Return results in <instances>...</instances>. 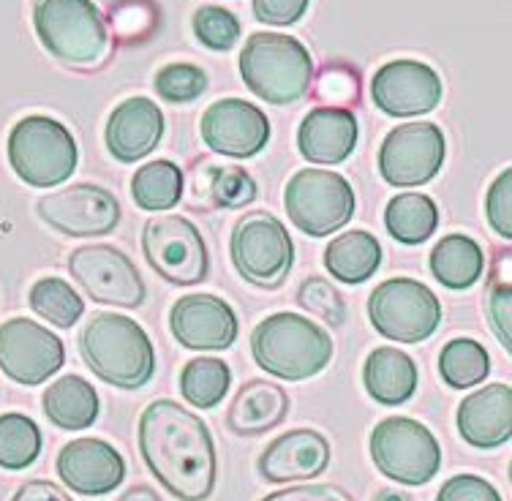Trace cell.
<instances>
[{
  "label": "cell",
  "instance_id": "1",
  "mask_svg": "<svg viewBox=\"0 0 512 501\" xmlns=\"http://www.w3.org/2000/svg\"><path fill=\"white\" fill-rule=\"evenodd\" d=\"M139 452L150 474L180 501H205L216 491V444L197 414L158 398L139 417Z\"/></svg>",
  "mask_w": 512,
  "mask_h": 501
},
{
  "label": "cell",
  "instance_id": "2",
  "mask_svg": "<svg viewBox=\"0 0 512 501\" xmlns=\"http://www.w3.org/2000/svg\"><path fill=\"white\" fill-rule=\"evenodd\" d=\"M82 360L101 382L139 390L153 379L156 352L150 335L123 314H96L79 335Z\"/></svg>",
  "mask_w": 512,
  "mask_h": 501
},
{
  "label": "cell",
  "instance_id": "3",
  "mask_svg": "<svg viewBox=\"0 0 512 501\" xmlns=\"http://www.w3.org/2000/svg\"><path fill=\"white\" fill-rule=\"evenodd\" d=\"M256 365L281 382H306L325 371L333 360V338L306 316L273 314L251 333Z\"/></svg>",
  "mask_w": 512,
  "mask_h": 501
},
{
  "label": "cell",
  "instance_id": "4",
  "mask_svg": "<svg viewBox=\"0 0 512 501\" xmlns=\"http://www.w3.org/2000/svg\"><path fill=\"white\" fill-rule=\"evenodd\" d=\"M240 77L256 99L286 107L308 93L314 60L286 33H254L240 52Z\"/></svg>",
  "mask_w": 512,
  "mask_h": 501
},
{
  "label": "cell",
  "instance_id": "5",
  "mask_svg": "<svg viewBox=\"0 0 512 501\" xmlns=\"http://www.w3.org/2000/svg\"><path fill=\"white\" fill-rule=\"evenodd\" d=\"M33 25L52 58L71 69H96L109 55V28L93 0H36Z\"/></svg>",
  "mask_w": 512,
  "mask_h": 501
},
{
  "label": "cell",
  "instance_id": "6",
  "mask_svg": "<svg viewBox=\"0 0 512 501\" xmlns=\"http://www.w3.org/2000/svg\"><path fill=\"white\" fill-rule=\"evenodd\" d=\"M9 164L22 183L52 188L66 183L77 172L79 148L60 120L28 115L11 128Z\"/></svg>",
  "mask_w": 512,
  "mask_h": 501
},
{
  "label": "cell",
  "instance_id": "7",
  "mask_svg": "<svg viewBox=\"0 0 512 501\" xmlns=\"http://www.w3.org/2000/svg\"><path fill=\"white\" fill-rule=\"evenodd\" d=\"M232 265L248 284L278 289L295 267V243L276 216L254 210L235 224L229 240Z\"/></svg>",
  "mask_w": 512,
  "mask_h": 501
},
{
  "label": "cell",
  "instance_id": "8",
  "mask_svg": "<svg viewBox=\"0 0 512 501\" xmlns=\"http://www.w3.org/2000/svg\"><path fill=\"white\" fill-rule=\"evenodd\" d=\"M289 221L311 237H327L355 216V191L349 180L330 169L308 167L289 177L284 188Z\"/></svg>",
  "mask_w": 512,
  "mask_h": 501
},
{
  "label": "cell",
  "instance_id": "9",
  "mask_svg": "<svg viewBox=\"0 0 512 501\" xmlns=\"http://www.w3.org/2000/svg\"><path fill=\"white\" fill-rule=\"evenodd\" d=\"M371 458L390 480L420 488L442 466V447L428 425L412 417H387L371 431Z\"/></svg>",
  "mask_w": 512,
  "mask_h": 501
},
{
  "label": "cell",
  "instance_id": "10",
  "mask_svg": "<svg viewBox=\"0 0 512 501\" xmlns=\"http://www.w3.org/2000/svg\"><path fill=\"white\" fill-rule=\"evenodd\" d=\"M368 319L376 333L390 341L420 344L442 322V303L414 278H390L368 297Z\"/></svg>",
  "mask_w": 512,
  "mask_h": 501
},
{
  "label": "cell",
  "instance_id": "11",
  "mask_svg": "<svg viewBox=\"0 0 512 501\" xmlns=\"http://www.w3.org/2000/svg\"><path fill=\"white\" fill-rule=\"evenodd\" d=\"M142 251L158 276L175 286L202 284L210 254L199 229L183 216H156L142 229Z\"/></svg>",
  "mask_w": 512,
  "mask_h": 501
},
{
  "label": "cell",
  "instance_id": "12",
  "mask_svg": "<svg viewBox=\"0 0 512 501\" xmlns=\"http://www.w3.org/2000/svg\"><path fill=\"white\" fill-rule=\"evenodd\" d=\"M447 156L442 128L428 120H414L393 128L379 148V172L393 188L425 186L439 175Z\"/></svg>",
  "mask_w": 512,
  "mask_h": 501
},
{
  "label": "cell",
  "instance_id": "13",
  "mask_svg": "<svg viewBox=\"0 0 512 501\" xmlns=\"http://www.w3.org/2000/svg\"><path fill=\"white\" fill-rule=\"evenodd\" d=\"M69 273L96 303L139 308L148 297L145 278L134 262L115 246H82L71 251Z\"/></svg>",
  "mask_w": 512,
  "mask_h": 501
},
{
  "label": "cell",
  "instance_id": "14",
  "mask_svg": "<svg viewBox=\"0 0 512 501\" xmlns=\"http://www.w3.org/2000/svg\"><path fill=\"white\" fill-rule=\"evenodd\" d=\"M63 363L66 346L39 322L14 316L0 325V371L11 382L36 387L58 374Z\"/></svg>",
  "mask_w": 512,
  "mask_h": 501
},
{
  "label": "cell",
  "instance_id": "15",
  "mask_svg": "<svg viewBox=\"0 0 512 501\" xmlns=\"http://www.w3.org/2000/svg\"><path fill=\"white\" fill-rule=\"evenodd\" d=\"M36 213L47 226L66 237H101L120 224V202L112 191L93 183H77L36 202Z\"/></svg>",
  "mask_w": 512,
  "mask_h": 501
},
{
  "label": "cell",
  "instance_id": "16",
  "mask_svg": "<svg viewBox=\"0 0 512 501\" xmlns=\"http://www.w3.org/2000/svg\"><path fill=\"white\" fill-rule=\"evenodd\" d=\"M371 99L390 118L428 115L442 101V79L428 63L393 60L371 79Z\"/></svg>",
  "mask_w": 512,
  "mask_h": 501
},
{
  "label": "cell",
  "instance_id": "17",
  "mask_svg": "<svg viewBox=\"0 0 512 501\" xmlns=\"http://www.w3.org/2000/svg\"><path fill=\"white\" fill-rule=\"evenodd\" d=\"M202 139L213 153L251 158L270 139V120L259 107L243 99H221L202 115Z\"/></svg>",
  "mask_w": 512,
  "mask_h": 501
},
{
  "label": "cell",
  "instance_id": "18",
  "mask_svg": "<svg viewBox=\"0 0 512 501\" xmlns=\"http://www.w3.org/2000/svg\"><path fill=\"white\" fill-rule=\"evenodd\" d=\"M169 330L197 352H224L237 341V314L216 295H186L169 311Z\"/></svg>",
  "mask_w": 512,
  "mask_h": 501
},
{
  "label": "cell",
  "instance_id": "19",
  "mask_svg": "<svg viewBox=\"0 0 512 501\" xmlns=\"http://www.w3.org/2000/svg\"><path fill=\"white\" fill-rule=\"evenodd\" d=\"M58 477L79 496H104L118 491L126 480V461L115 447L101 439H74L58 452Z\"/></svg>",
  "mask_w": 512,
  "mask_h": 501
},
{
  "label": "cell",
  "instance_id": "20",
  "mask_svg": "<svg viewBox=\"0 0 512 501\" xmlns=\"http://www.w3.org/2000/svg\"><path fill=\"white\" fill-rule=\"evenodd\" d=\"M330 463V442L314 428H297L276 442H270L259 455V474L267 482H303L314 480Z\"/></svg>",
  "mask_w": 512,
  "mask_h": 501
},
{
  "label": "cell",
  "instance_id": "21",
  "mask_svg": "<svg viewBox=\"0 0 512 501\" xmlns=\"http://www.w3.org/2000/svg\"><path fill=\"white\" fill-rule=\"evenodd\" d=\"M164 115L158 104L145 96H134L115 107L104 128V142L120 164H134L150 156L164 139Z\"/></svg>",
  "mask_w": 512,
  "mask_h": 501
},
{
  "label": "cell",
  "instance_id": "22",
  "mask_svg": "<svg viewBox=\"0 0 512 501\" xmlns=\"http://www.w3.org/2000/svg\"><path fill=\"white\" fill-rule=\"evenodd\" d=\"M463 442L477 450H496L512 436V390L510 384L493 382L463 398L455 414Z\"/></svg>",
  "mask_w": 512,
  "mask_h": 501
},
{
  "label": "cell",
  "instance_id": "23",
  "mask_svg": "<svg viewBox=\"0 0 512 501\" xmlns=\"http://www.w3.org/2000/svg\"><path fill=\"white\" fill-rule=\"evenodd\" d=\"M357 118L344 107H316L308 112L300 131H297V148L300 156L319 164L333 167L352 156L357 145Z\"/></svg>",
  "mask_w": 512,
  "mask_h": 501
},
{
  "label": "cell",
  "instance_id": "24",
  "mask_svg": "<svg viewBox=\"0 0 512 501\" xmlns=\"http://www.w3.org/2000/svg\"><path fill=\"white\" fill-rule=\"evenodd\" d=\"M289 412V395L281 384L267 379L246 382L229 403L227 428L237 436H262L284 423Z\"/></svg>",
  "mask_w": 512,
  "mask_h": 501
},
{
  "label": "cell",
  "instance_id": "25",
  "mask_svg": "<svg viewBox=\"0 0 512 501\" xmlns=\"http://www.w3.org/2000/svg\"><path fill=\"white\" fill-rule=\"evenodd\" d=\"M363 384L368 395L384 406H401L417 390V365L406 352L379 346L363 365Z\"/></svg>",
  "mask_w": 512,
  "mask_h": 501
},
{
  "label": "cell",
  "instance_id": "26",
  "mask_svg": "<svg viewBox=\"0 0 512 501\" xmlns=\"http://www.w3.org/2000/svg\"><path fill=\"white\" fill-rule=\"evenodd\" d=\"M41 406H44L47 420L63 431H85L99 420L101 412L96 387L77 374L60 376L58 382H52L44 390Z\"/></svg>",
  "mask_w": 512,
  "mask_h": 501
},
{
  "label": "cell",
  "instance_id": "27",
  "mask_svg": "<svg viewBox=\"0 0 512 501\" xmlns=\"http://www.w3.org/2000/svg\"><path fill=\"white\" fill-rule=\"evenodd\" d=\"M382 246L371 232L352 229L335 237L333 243L325 248V267L327 273L338 278L341 284H363L374 276L382 265Z\"/></svg>",
  "mask_w": 512,
  "mask_h": 501
},
{
  "label": "cell",
  "instance_id": "28",
  "mask_svg": "<svg viewBox=\"0 0 512 501\" xmlns=\"http://www.w3.org/2000/svg\"><path fill=\"white\" fill-rule=\"evenodd\" d=\"M428 265H431V273L439 284L453 289V292H463V289H469L480 281L485 256L483 248L477 246L469 235H447L436 243Z\"/></svg>",
  "mask_w": 512,
  "mask_h": 501
},
{
  "label": "cell",
  "instance_id": "29",
  "mask_svg": "<svg viewBox=\"0 0 512 501\" xmlns=\"http://www.w3.org/2000/svg\"><path fill=\"white\" fill-rule=\"evenodd\" d=\"M384 226L393 240L404 246H420L434 235L439 226V207L431 197L406 191L387 202L384 207Z\"/></svg>",
  "mask_w": 512,
  "mask_h": 501
},
{
  "label": "cell",
  "instance_id": "30",
  "mask_svg": "<svg viewBox=\"0 0 512 501\" xmlns=\"http://www.w3.org/2000/svg\"><path fill=\"white\" fill-rule=\"evenodd\" d=\"M131 194L142 210H150V213L169 210L183 197V172L175 161H167V158L150 161L137 169V175L131 180Z\"/></svg>",
  "mask_w": 512,
  "mask_h": 501
},
{
  "label": "cell",
  "instance_id": "31",
  "mask_svg": "<svg viewBox=\"0 0 512 501\" xmlns=\"http://www.w3.org/2000/svg\"><path fill=\"white\" fill-rule=\"evenodd\" d=\"M232 384V371L218 357H197L180 374V393L197 409H216Z\"/></svg>",
  "mask_w": 512,
  "mask_h": 501
},
{
  "label": "cell",
  "instance_id": "32",
  "mask_svg": "<svg viewBox=\"0 0 512 501\" xmlns=\"http://www.w3.org/2000/svg\"><path fill=\"white\" fill-rule=\"evenodd\" d=\"M28 303L36 311V316L47 319L50 325L60 327V330L74 327L79 322V316L85 314V303H82L77 289L69 281L55 276L39 278L36 284L30 286Z\"/></svg>",
  "mask_w": 512,
  "mask_h": 501
},
{
  "label": "cell",
  "instance_id": "33",
  "mask_svg": "<svg viewBox=\"0 0 512 501\" xmlns=\"http://www.w3.org/2000/svg\"><path fill=\"white\" fill-rule=\"evenodd\" d=\"M439 371L444 382L455 390H469L488 379L491 374V357L485 352L483 344H477L472 338H453L442 349L439 357Z\"/></svg>",
  "mask_w": 512,
  "mask_h": 501
},
{
  "label": "cell",
  "instance_id": "34",
  "mask_svg": "<svg viewBox=\"0 0 512 501\" xmlns=\"http://www.w3.org/2000/svg\"><path fill=\"white\" fill-rule=\"evenodd\" d=\"M41 455V431L28 414H0V469L22 472Z\"/></svg>",
  "mask_w": 512,
  "mask_h": 501
},
{
  "label": "cell",
  "instance_id": "35",
  "mask_svg": "<svg viewBox=\"0 0 512 501\" xmlns=\"http://www.w3.org/2000/svg\"><path fill=\"white\" fill-rule=\"evenodd\" d=\"M210 207L235 210L248 207L256 199V180L243 167H216L210 164V188H207Z\"/></svg>",
  "mask_w": 512,
  "mask_h": 501
},
{
  "label": "cell",
  "instance_id": "36",
  "mask_svg": "<svg viewBox=\"0 0 512 501\" xmlns=\"http://www.w3.org/2000/svg\"><path fill=\"white\" fill-rule=\"evenodd\" d=\"M207 88V74L194 63H169L156 74V93L172 104L197 101Z\"/></svg>",
  "mask_w": 512,
  "mask_h": 501
},
{
  "label": "cell",
  "instance_id": "37",
  "mask_svg": "<svg viewBox=\"0 0 512 501\" xmlns=\"http://www.w3.org/2000/svg\"><path fill=\"white\" fill-rule=\"evenodd\" d=\"M297 303H300V308H306L308 314L319 316L330 327H341L346 322L344 297L327 278H306L297 289Z\"/></svg>",
  "mask_w": 512,
  "mask_h": 501
},
{
  "label": "cell",
  "instance_id": "38",
  "mask_svg": "<svg viewBox=\"0 0 512 501\" xmlns=\"http://www.w3.org/2000/svg\"><path fill=\"white\" fill-rule=\"evenodd\" d=\"M191 25H194L197 39L205 44L207 50L227 52L240 39V22L232 11L221 9V6H202L194 14Z\"/></svg>",
  "mask_w": 512,
  "mask_h": 501
},
{
  "label": "cell",
  "instance_id": "39",
  "mask_svg": "<svg viewBox=\"0 0 512 501\" xmlns=\"http://www.w3.org/2000/svg\"><path fill=\"white\" fill-rule=\"evenodd\" d=\"M485 213H488V224L493 226L496 235L504 240L512 237V169L504 167L502 175L496 177L488 188V199H485Z\"/></svg>",
  "mask_w": 512,
  "mask_h": 501
},
{
  "label": "cell",
  "instance_id": "40",
  "mask_svg": "<svg viewBox=\"0 0 512 501\" xmlns=\"http://www.w3.org/2000/svg\"><path fill=\"white\" fill-rule=\"evenodd\" d=\"M485 314L504 352H512V284L491 281L488 295H485Z\"/></svg>",
  "mask_w": 512,
  "mask_h": 501
},
{
  "label": "cell",
  "instance_id": "41",
  "mask_svg": "<svg viewBox=\"0 0 512 501\" xmlns=\"http://www.w3.org/2000/svg\"><path fill=\"white\" fill-rule=\"evenodd\" d=\"M436 501H502V496L477 474H455L439 488Z\"/></svg>",
  "mask_w": 512,
  "mask_h": 501
},
{
  "label": "cell",
  "instance_id": "42",
  "mask_svg": "<svg viewBox=\"0 0 512 501\" xmlns=\"http://www.w3.org/2000/svg\"><path fill=\"white\" fill-rule=\"evenodd\" d=\"M316 93L322 96V101H330L335 107L355 104L357 101V77L355 71H349L346 66H327L319 74V85Z\"/></svg>",
  "mask_w": 512,
  "mask_h": 501
},
{
  "label": "cell",
  "instance_id": "43",
  "mask_svg": "<svg viewBox=\"0 0 512 501\" xmlns=\"http://www.w3.org/2000/svg\"><path fill=\"white\" fill-rule=\"evenodd\" d=\"M251 9L259 22L286 28V25H295L306 14L308 0H254Z\"/></svg>",
  "mask_w": 512,
  "mask_h": 501
},
{
  "label": "cell",
  "instance_id": "44",
  "mask_svg": "<svg viewBox=\"0 0 512 501\" xmlns=\"http://www.w3.org/2000/svg\"><path fill=\"white\" fill-rule=\"evenodd\" d=\"M262 501H355L344 488L335 485H295L286 491L270 493Z\"/></svg>",
  "mask_w": 512,
  "mask_h": 501
},
{
  "label": "cell",
  "instance_id": "45",
  "mask_svg": "<svg viewBox=\"0 0 512 501\" xmlns=\"http://www.w3.org/2000/svg\"><path fill=\"white\" fill-rule=\"evenodd\" d=\"M11 501H74L69 493L58 488L50 480H28L20 485V491L11 496Z\"/></svg>",
  "mask_w": 512,
  "mask_h": 501
},
{
  "label": "cell",
  "instance_id": "46",
  "mask_svg": "<svg viewBox=\"0 0 512 501\" xmlns=\"http://www.w3.org/2000/svg\"><path fill=\"white\" fill-rule=\"evenodd\" d=\"M118 501H161V496L153 488H148V485H134Z\"/></svg>",
  "mask_w": 512,
  "mask_h": 501
},
{
  "label": "cell",
  "instance_id": "47",
  "mask_svg": "<svg viewBox=\"0 0 512 501\" xmlns=\"http://www.w3.org/2000/svg\"><path fill=\"white\" fill-rule=\"evenodd\" d=\"M374 501H414L412 493L406 491H393V488H384L374 496Z\"/></svg>",
  "mask_w": 512,
  "mask_h": 501
}]
</instances>
